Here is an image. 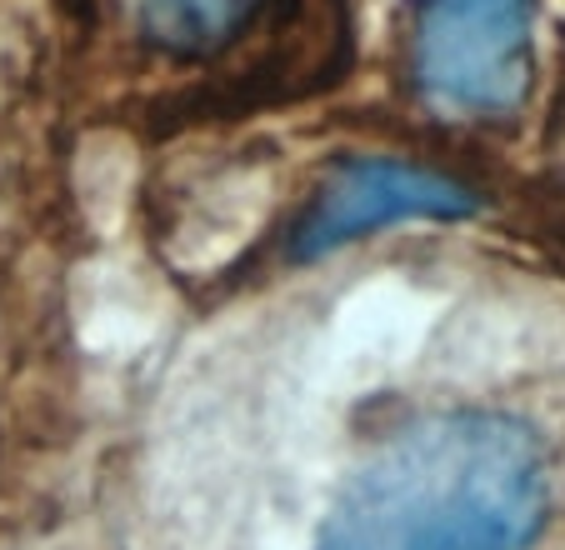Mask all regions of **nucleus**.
I'll list each match as a JSON object with an SVG mask.
<instances>
[{"label": "nucleus", "mask_w": 565, "mask_h": 550, "mask_svg": "<svg viewBox=\"0 0 565 550\" xmlns=\"http://www.w3.org/2000/svg\"><path fill=\"white\" fill-rule=\"evenodd\" d=\"M156 330V316H150V306L140 296H116V290H100V296H90L86 316H81V336L90 340V346H140V340Z\"/></svg>", "instance_id": "obj_8"}, {"label": "nucleus", "mask_w": 565, "mask_h": 550, "mask_svg": "<svg viewBox=\"0 0 565 550\" xmlns=\"http://www.w3.org/2000/svg\"><path fill=\"white\" fill-rule=\"evenodd\" d=\"M140 6H146V21L160 41L205 51V45L225 41L256 0H140Z\"/></svg>", "instance_id": "obj_7"}, {"label": "nucleus", "mask_w": 565, "mask_h": 550, "mask_svg": "<svg viewBox=\"0 0 565 550\" xmlns=\"http://www.w3.org/2000/svg\"><path fill=\"white\" fill-rule=\"evenodd\" d=\"M270 211V176L266 170H235V176L211 180L195 205L185 211L181 231H175V261L205 271V265L231 261L250 235L260 231Z\"/></svg>", "instance_id": "obj_5"}, {"label": "nucleus", "mask_w": 565, "mask_h": 550, "mask_svg": "<svg viewBox=\"0 0 565 550\" xmlns=\"http://www.w3.org/2000/svg\"><path fill=\"white\" fill-rule=\"evenodd\" d=\"M136 140L120 136V130H90L75 146V195H81V211L100 235H116L126 225L130 195H136Z\"/></svg>", "instance_id": "obj_6"}, {"label": "nucleus", "mask_w": 565, "mask_h": 550, "mask_svg": "<svg viewBox=\"0 0 565 550\" xmlns=\"http://www.w3.org/2000/svg\"><path fill=\"white\" fill-rule=\"evenodd\" d=\"M430 320H436V306L430 296H420L406 281H365L351 296L341 300L331 320V340H326V356L341 376H355V381H375V376L395 371L401 360H411L430 336Z\"/></svg>", "instance_id": "obj_4"}, {"label": "nucleus", "mask_w": 565, "mask_h": 550, "mask_svg": "<svg viewBox=\"0 0 565 550\" xmlns=\"http://www.w3.org/2000/svg\"><path fill=\"white\" fill-rule=\"evenodd\" d=\"M480 201L450 176H436L426 166L411 160H345L326 186H320L310 215L296 231V255L300 261H320L335 255L341 245L361 241L385 225H406V221H466L476 215Z\"/></svg>", "instance_id": "obj_3"}, {"label": "nucleus", "mask_w": 565, "mask_h": 550, "mask_svg": "<svg viewBox=\"0 0 565 550\" xmlns=\"http://www.w3.org/2000/svg\"><path fill=\"white\" fill-rule=\"evenodd\" d=\"M416 71L450 110H511L531 71V0H430Z\"/></svg>", "instance_id": "obj_2"}, {"label": "nucleus", "mask_w": 565, "mask_h": 550, "mask_svg": "<svg viewBox=\"0 0 565 550\" xmlns=\"http://www.w3.org/2000/svg\"><path fill=\"white\" fill-rule=\"evenodd\" d=\"M551 451L525 415L456 405L391 431L335 486L316 550H535Z\"/></svg>", "instance_id": "obj_1"}]
</instances>
